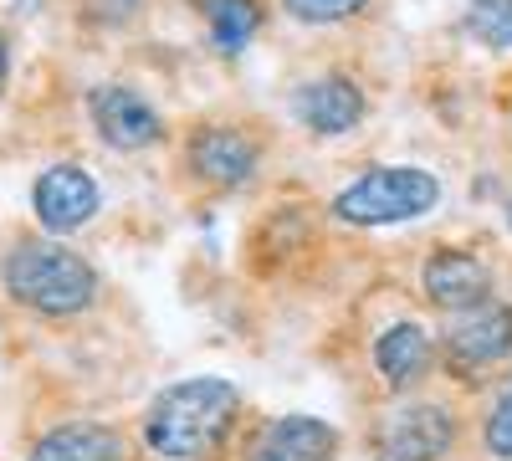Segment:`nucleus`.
Wrapping results in <instances>:
<instances>
[{"mask_svg": "<svg viewBox=\"0 0 512 461\" xmlns=\"http://www.w3.org/2000/svg\"><path fill=\"white\" fill-rule=\"evenodd\" d=\"M241 395L216 374H195L154 395L144 415V451L159 461H210L236 431Z\"/></svg>", "mask_w": 512, "mask_h": 461, "instance_id": "1", "label": "nucleus"}, {"mask_svg": "<svg viewBox=\"0 0 512 461\" xmlns=\"http://www.w3.org/2000/svg\"><path fill=\"white\" fill-rule=\"evenodd\" d=\"M0 287L41 318H77L98 298V272L88 257H77L62 241L26 236L0 257Z\"/></svg>", "mask_w": 512, "mask_h": 461, "instance_id": "2", "label": "nucleus"}, {"mask_svg": "<svg viewBox=\"0 0 512 461\" xmlns=\"http://www.w3.org/2000/svg\"><path fill=\"white\" fill-rule=\"evenodd\" d=\"M441 205V180L415 164H379L333 195V216L344 226H400Z\"/></svg>", "mask_w": 512, "mask_h": 461, "instance_id": "3", "label": "nucleus"}, {"mask_svg": "<svg viewBox=\"0 0 512 461\" xmlns=\"http://www.w3.org/2000/svg\"><path fill=\"white\" fill-rule=\"evenodd\" d=\"M461 436V421L446 400H405L390 405L374 426V456L379 461H441Z\"/></svg>", "mask_w": 512, "mask_h": 461, "instance_id": "4", "label": "nucleus"}, {"mask_svg": "<svg viewBox=\"0 0 512 461\" xmlns=\"http://www.w3.org/2000/svg\"><path fill=\"white\" fill-rule=\"evenodd\" d=\"M436 354L456 380H482L487 369L507 364L512 359V303H482V308L451 313Z\"/></svg>", "mask_w": 512, "mask_h": 461, "instance_id": "5", "label": "nucleus"}, {"mask_svg": "<svg viewBox=\"0 0 512 461\" xmlns=\"http://www.w3.org/2000/svg\"><path fill=\"white\" fill-rule=\"evenodd\" d=\"M262 164V139L241 123H195L185 139V170L205 190H236Z\"/></svg>", "mask_w": 512, "mask_h": 461, "instance_id": "6", "label": "nucleus"}, {"mask_svg": "<svg viewBox=\"0 0 512 461\" xmlns=\"http://www.w3.org/2000/svg\"><path fill=\"white\" fill-rule=\"evenodd\" d=\"M364 88L349 77V72H323V77H308L292 88V118L303 123L308 134L318 139H338V134H354L364 123Z\"/></svg>", "mask_w": 512, "mask_h": 461, "instance_id": "7", "label": "nucleus"}, {"mask_svg": "<svg viewBox=\"0 0 512 461\" xmlns=\"http://www.w3.org/2000/svg\"><path fill=\"white\" fill-rule=\"evenodd\" d=\"M98 205H103L98 180L82 164H52L31 185V211L52 236H72L77 226H88L98 216Z\"/></svg>", "mask_w": 512, "mask_h": 461, "instance_id": "8", "label": "nucleus"}, {"mask_svg": "<svg viewBox=\"0 0 512 461\" xmlns=\"http://www.w3.org/2000/svg\"><path fill=\"white\" fill-rule=\"evenodd\" d=\"M88 118H93L98 139L113 144V149H123V154L149 149V144H159V134H164L159 108H154L144 93L123 88V82H103V88L88 93Z\"/></svg>", "mask_w": 512, "mask_h": 461, "instance_id": "9", "label": "nucleus"}, {"mask_svg": "<svg viewBox=\"0 0 512 461\" xmlns=\"http://www.w3.org/2000/svg\"><path fill=\"white\" fill-rule=\"evenodd\" d=\"M420 292H425V303L441 308V313H466V308L492 303V272H487L482 257H472V251L441 246L420 267Z\"/></svg>", "mask_w": 512, "mask_h": 461, "instance_id": "10", "label": "nucleus"}, {"mask_svg": "<svg viewBox=\"0 0 512 461\" xmlns=\"http://www.w3.org/2000/svg\"><path fill=\"white\" fill-rule=\"evenodd\" d=\"M338 456V431L318 415H272L267 426H256L246 441L241 461H333Z\"/></svg>", "mask_w": 512, "mask_h": 461, "instance_id": "11", "label": "nucleus"}, {"mask_svg": "<svg viewBox=\"0 0 512 461\" xmlns=\"http://www.w3.org/2000/svg\"><path fill=\"white\" fill-rule=\"evenodd\" d=\"M436 344H431V333H425L415 318H400V323H390L374 339V374L390 390H415L425 374L436 369Z\"/></svg>", "mask_w": 512, "mask_h": 461, "instance_id": "12", "label": "nucleus"}, {"mask_svg": "<svg viewBox=\"0 0 512 461\" xmlns=\"http://www.w3.org/2000/svg\"><path fill=\"white\" fill-rule=\"evenodd\" d=\"M26 461H128V441L103 421H67L41 436Z\"/></svg>", "mask_w": 512, "mask_h": 461, "instance_id": "13", "label": "nucleus"}, {"mask_svg": "<svg viewBox=\"0 0 512 461\" xmlns=\"http://www.w3.org/2000/svg\"><path fill=\"white\" fill-rule=\"evenodd\" d=\"M195 11L205 21V36H210V47L236 57L251 47V36L262 31L267 21V6L262 0H195Z\"/></svg>", "mask_w": 512, "mask_h": 461, "instance_id": "14", "label": "nucleus"}, {"mask_svg": "<svg viewBox=\"0 0 512 461\" xmlns=\"http://www.w3.org/2000/svg\"><path fill=\"white\" fill-rule=\"evenodd\" d=\"M466 31L492 52H512V0H466Z\"/></svg>", "mask_w": 512, "mask_h": 461, "instance_id": "15", "label": "nucleus"}, {"mask_svg": "<svg viewBox=\"0 0 512 461\" xmlns=\"http://www.w3.org/2000/svg\"><path fill=\"white\" fill-rule=\"evenodd\" d=\"M482 446L497 461H512V374L497 385L492 405H487V421H482Z\"/></svg>", "mask_w": 512, "mask_h": 461, "instance_id": "16", "label": "nucleus"}, {"mask_svg": "<svg viewBox=\"0 0 512 461\" xmlns=\"http://www.w3.org/2000/svg\"><path fill=\"white\" fill-rule=\"evenodd\" d=\"M369 6V0H282V11L303 26H333V21H349Z\"/></svg>", "mask_w": 512, "mask_h": 461, "instance_id": "17", "label": "nucleus"}, {"mask_svg": "<svg viewBox=\"0 0 512 461\" xmlns=\"http://www.w3.org/2000/svg\"><path fill=\"white\" fill-rule=\"evenodd\" d=\"M134 11H139V0H88V16L103 21V26H118V21H128Z\"/></svg>", "mask_w": 512, "mask_h": 461, "instance_id": "18", "label": "nucleus"}, {"mask_svg": "<svg viewBox=\"0 0 512 461\" xmlns=\"http://www.w3.org/2000/svg\"><path fill=\"white\" fill-rule=\"evenodd\" d=\"M6 72H11V47H6V36H0V82H6Z\"/></svg>", "mask_w": 512, "mask_h": 461, "instance_id": "19", "label": "nucleus"}, {"mask_svg": "<svg viewBox=\"0 0 512 461\" xmlns=\"http://www.w3.org/2000/svg\"><path fill=\"white\" fill-rule=\"evenodd\" d=\"M507 221H512V205H507Z\"/></svg>", "mask_w": 512, "mask_h": 461, "instance_id": "20", "label": "nucleus"}]
</instances>
